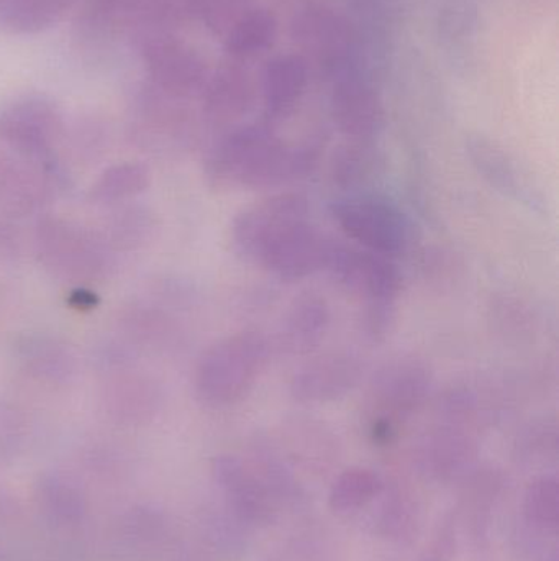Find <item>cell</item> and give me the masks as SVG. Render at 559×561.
<instances>
[{
    "label": "cell",
    "instance_id": "cell-1",
    "mask_svg": "<svg viewBox=\"0 0 559 561\" xmlns=\"http://www.w3.org/2000/svg\"><path fill=\"white\" fill-rule=\"evenodd\" d=\"M304 194L279 193L236 214L230 242L243 262L275 278L301 280L324 272L334 239L312 224Z\"/></svg>",
    "mask_w": 559,
    "mask_h": 561
},
{
    "label": "cell",
    "instance_id": "cell-2",
    "mask_svg": "<svg viewBox=\"0 0 559 561\" xmlns=\"http://www.w3.org/2000/svg\"><path fill=\"white\" fill-rule=\"evenodd\" d=\"M311 148H289L261 130H240L220 140L206 158L207 183L216 190H272L307 178L317 167Z\"/></svg>",
    "mask_w": 559,
    "mask_h": 561
},
{
    "label": "cell",
    "instance_id": "cell-3",
    "mask_svg": "<svg viewBox=\"0 0 559 561\" xmlns=\"http://www.w3.org/2000/svg\"><path fill=\"white\" fill-rule=\"evenodd\" d=\"M259 330H242L210 345L197 362L194 391L209 409H229L248 398L271 356Z\"/></svg>",
    "mask_w": 559,
    "mask_h": 561
},
{
    "label": "cell",
    "instance_id": "cell-4",
    "mask_svg": "<svg viewBox=\"0 0 559 561\" xmlns=\"http://www.w3.org/2000/svg\"><path fill=\"white\" fill-rule=\"evenodd\" d=\"M324 272L361 300V322L366 335L373 340L383 339L393 323L403 290V273L396 262L334 240Z\"/></svg>",
    "mask_w": 559,
    "mask_h": 561
},
{
    "label": "cell",
    "instance_id": "cell-5",
    "mask_svg": "<svg viewBox=\"0 0 559 561\" xmlns=\"http://www.w3.org/2000/svg\"><path fill=\"white\" fill-rule=\"evenodd\" d=\"M432 391V373L416 356H399L384 363L366 388L364 412L374 440L389 442L397 427L412 417Z\"/></svg>",
    "mask_w": 559,
    "mask_h": 561
},
{
    "label": "cell",
    "instance_id": "cell-6",
    "mask_svg": "<svg viewBox=\"0 0 559 561\" xmlns=\"http://www.w3.org/2000/svg\"><path fill=\"white\" fill-rule=\"evenodd\" d=\"M35 249L39 262L55 278L75 286L105 278L112 266L110 249L104 239L61 217L39 220Z\"/></svg>",
    "mask_w": 559,
    "mask_h": 561
},
{
    "label": "cell",
    "instance_id": "cell-7",
    "mask_svg": "<svg viewBox=\"0 0 559 561\" xmlns=\"http://www.w3.org/2000/svg\"><path fill=\"white\" fill-rule=\"evenodd\" d=\"M330 216L348 240L376 255L397 259L412 242L410 220L386 197L350 194L331 203Z\"/></svg>",
    "mask_w": 559,
    "mask_h": 561
},
{
    "label": "cell",
    "instance_id": "cell-8",
    "mask_svg": "<svg viewBox=\"0 0 559 561\" xmlns=\"http://www.w3.org/2000/svg\"><path fill=\"white\" fill-rule=\"evenodd\" d=\"M363 358L350 350H330L299 366L289 381V394L304 405L340 401L363 381Z\"/></svg>",
    "mask_w": 559,
    "mask_h": 561
},
{
    "label": "cell",
    "instance_id": "cell-9",
    "mask_svg": "<svg viewBox=\"0 0 559 561\" xmlns=\"http://www.w3.org/2000/svg\"><path fill=\"white\" fill-rule=\"evenodd\" d=\"M466 150L473 167L489 186L494 187L498 193L504 194L509 199H514L515 203L524 204L537 213H544V194L534 186L521 164L501 145L489 138L473 137L469 138Z\"/></svg>",
    "mask_w": 559,
    "mask_h": 561
},
{
    "label": "cell",
    "instance_id": "cell-10",
    "mask_svg": "<svg viewBox=\"0 0 559 561\" xmlns=\"http://www.w3.org/2000/svg\"><path fill=\"white\" fill-rule=\"evenodd\" d=\"M330 325L331 310L325 297L304 293L289 304L269 342L271 348L284 355L305 356L321 346Z\"/></svg>",
    "mask_w": 559,
    "mask_h": 561
},
{
    "label": "cell",
    "instance_id": "cell-11",
    "mask_svg": "<svg viewBox=\"0 0 559 561\" xmlns=\"http://www.w3.org/2000/svg\"><path fill=\"white\" fill-rule=\"evenodd\" d=\"M0 135L26 160H48L58 140L59 121L48 105L28 102L0 118Z\"/></svg>",
    "mask_w": 559,
    "mask_h": 561
},
{
    "label": "cell",
    "instance_id": "cell-12",
    "mask_svg": "<svg viewBox=\"0 0 559 561\" xmlns=\"http://www.w3.org/2000/svg\"><path fill=\"white\" fill-rule=\"evenodd\" d=\"M15 355L26 375L45 385H66L75 375L74 353L65 342L49 335L22 336L16 342Z\"/></svg>",
    "mask_w": 559,
    "mask_h": 561
},
{
    "label": "cell",
    "instance_id": "cell-13",
    "mask_svg": "<svg viewBox=\"0 0 559 561\" xmlns=\"http://www.w3.org/2000/svg\"><path fill=\"white\" fill-rule=\"evenodd\" d=\"M383 157L366 145H348L335 151L328 178L338 190L350 194L363 193L377 178L383 176Z\"/></svg>",
    "mask_w": 559,
    "mask_h": 561
},
{
    "label": "cell",
    "instance_id": "cell-14",
    "mask_svg": "<svg viewBox=\"0 0 559 561\" xmlns=\"http://www.w3.org/2000/svg\"><path fill=\"white\" fill-rule=\"evenodd\" d=\"M150 183L151 171L147 164L125 161L102 171L92 184L89 197L95 204L125 203L144 193Z\"/></svg>",
    "mask_w": 559,
    "mask_h": 561
},
{
    "label": "cell",
    "instance_id": "cell-15",
    "mask_svg": "<svg viewBox=\"0 0 559 561\" xmlns=\"http://www.w3.org/2000/svg\"><path fill=\"white\" fill-rule=\"evenodd\" d=\"M381 491V481L373 471L350 468L335 480L330 491L331 510L338 513L358 510Z\"/></svg>",
    "mask_w": 559,
    "mask_h": 561
},
{
    "label": "cell",
    "instance_id": "cell-16",
    "mask_svg": "<svg viewBox=\"0 0 559 561\" xmlns=\"http://www.w3.org/2000/svg\"><path fill=\"white\" fill-rule=\"evenodd\" d=\"M154 389L141 376L115 379L108 388V401L115 412L124 415H143L154 404Z\"/></svg>",
    "mask_w": 559,
    "mask_h": 561
},
{
    "label": "cell",
    "instance_id": "cell-17",
    "mask_svg": "<svg viewBox=\"0 0 559 561\" xmlns=\"http://www.w3.org/2000/svg\"><path fill=\"white\" fill-rule=\"evenodd\" d=\"M527 513L532 519L548 527L558 523V481L555 477L538 478L527 496Z\"/></svg>",
    "mask_w": 559,
    "mask_h": 561
},
{
    "label": "cell",
    "instance_id": "cell-18",
    "mask_svg": "<svg viewBox=\"0 0 559 561\" xmlns=\"http://www.w3.org/2000/svg\"><path fill=\"white\" fill-rule=\"evenodd\" d=\"M153 230L150 217L138 210H127L124 216L115 220L114 229H112V239L117 245L135 247L143 243L150 237Z\"/></svg>",
    "mask_w": 559,
    "mask_h": 561
},
{
    "label": "cell",
    "instance_id": "cell-19",
    "mask_svg": "<svg viewBox=\"0 0 559 561\" xmlns=\"http://www.w3.org/2000/svg\"><path fill=\"white\" fill-rule=\"evenodd\" d=\"M68 304L72 309L88 312V310L95 309V307L101 304V299H98L97 294L89 289L88 286H75L74 289L69 293Z\"/></svg>",
    "mask_w": 559,
    "mask_h": 561
}]
</instances>
